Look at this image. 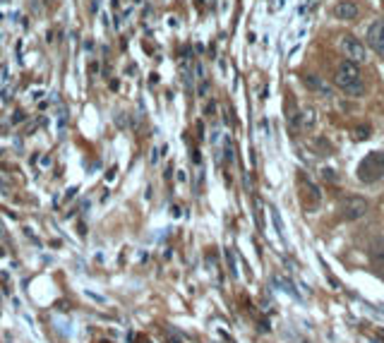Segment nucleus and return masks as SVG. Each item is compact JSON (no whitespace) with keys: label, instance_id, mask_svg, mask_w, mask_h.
I'll return each mask as SVG.
<instances>
[{"label":"nucleus","instance_id":"19","mask_svg":"<svg viewBox=\"0 0 384 343\" xmlns=\"http://www.w3.org/2000/svg\"><path fill=\"white\" fill-rule=\"evenodd\" d=\"M113 176H115V168H110L108 173H106V180H113Z\"/></svg>","mask_w":384,"mask_h":343},{"label":"nucleus","instance_id":"12","mask_svg":"<svg viewBox=\"0 0 384 343\" xmlns=\"http://www.w3.org/2000/svg\"><path fill=\"white\" fill-rule=\"evenodd\" d=\"M355 139H370V127L367 125H360V127H355Z\"/></svg>","mask_w":384,"mask_h":343},{"label":"nucleus","instance_id":"2","mask_svg":"<svg viewBox=\"0 0 384 343\" xmlns=\"http://www.w3.org/2000/svg\"><path fill=\"white\" fill-rule=\"evenodd\" d=\"M355 176L360 183L365 185H370V183H377V180H382L384 178V154L382 151H370V154H365L358 168H355Z\"/></svg>","mask_w":384,"mask_h":343},{"label":"nucleus","instance_id":"7","mask_svg":"<svg viewBox=\"0 0 384 343\" xmlns=\"http://www.w3.org/2000/svg\"><path fill=\"white\" fill-rule=\"evenodd\" d=\"M334 17L343 20V22H353L358 17V5L353 0H341V3L334 5Z\"/></svg>","mask_w":384,"mask_h":343},{"label":"nucleus","instance_id":"13","mask_svg":"<svg viewBox=\"0 0 384 343\" xmlns=\"http://www.w3.org/2000/svg\"><path fill=\"white\" fill-rule=\"evenodd\" d=\"M374 266H377V271L384 276V252H377L374 255Z\"/></svg>","mask_w":384,"mask_h":343},{"label":"nucleus","instance_id":"9","mask_svg":"<svg viewBox=\"0 0 384 343\" xmlns=\"http://www.w3.org/2000/svg\"><path fill=\"white\" fill-rule=\"evenodd\" d=\"M305 84L312 91H322L324 96H329V89H327V84L322 82V77H317V75H305Z\"/></svg>","mask_w":384,"mask_h":343},{"label":"nucleus","instance_id":"16","mask_svg":"<svg viewBox=\"0 0 384 343\" xmlns=\"http://www.w3.org/2000/svg\"><path fill=\"white\" fill-rule=\"evenodd\" d=\"M22 118H24V113H22V111H17V113H15V118H12V122H20Z\"/></svg>","mask_w":384,"mask_h":343},{"label":"nucleus","instance_id":"8","mask_svg":"<svg viewBox=\"0 0 384 343\" xmlns=\"http://www.w3.org/2000/svg\"><path fill=\"white\" fill-rule=\"evenodd\" d=\"M298 183L305 188V195H307V197H312V202H319V200H322V192H319V188H317V185H315V183H312V180H310L307 176H300V178H298Z\"/></svg>","mask_w":384,"mask_h":343},{"label":"nucleus","instance_id":"1","mask_svg":"<svg viewBox=\"0 0 384 343\" xmlns=\"http://www.w3.org/2000/svg\"><path fill=\"white\" fill-rule=\"evenodd\" d=\"M336 87L343 91V94H348V96H362V79H360V70H358V63H353V60H343L336 70Z\"/></svg>","mask_w":384,"mask_h":343},{"label":"nucleus","instance_id":"11","mask_svg":"<svg viewBox=\"0 0 384 343\" xmlns=\"http://www.w3.org/2000/svg\"><path fill=\"white\" fill-rule=\"evenodd\" d=\"M223 255H226V262H228V271H230V276H233V278H238V269H235V259H233V252H230V250H226Z\"/></svg>","mask_w":384,"mask_h":343},{"label":"nucleus","instance_id":"15","mask_svg":"<svg viewBox=\"0 0 384 343\" xmlns=\"http://www.w3.org/2000/svg\"><path fill=\"white\" fill-rule=\"evenodd\" d=\"M214 111H216V103H214V101H209V103H207V115H214Z\"/></svg>","mask_w":384,"mask_h":343},{"label":"nucleus","instance_id":"17","mask_svg":"<svg viewBox=\"0 0 384 343\" xmlns=\"http://www.w3.org/2000/svg\"><path fill=\"white\" fill-rule=\"evenodd\" d=\"M156 161H159V149H154L152 151V163H156Z\"/></svg>","mask_w":384,"mask_h":343},{"label":"nucleus","instance_id":"14","mask_svg":"<svg viewBox=\"0 0 384 343\" xmlns=\"http://www.w3.org/2000/svg\"><path fill=\"white\" fill-rule=\"evenodd\" d=\"M322 178H324L327 183H336V180H339V176H336L331 168H324V170H322Z\"/></svg>","mask_w":384,"mask_h":343},{"label":"nucleus","instance_id":"5","mask_svg":"<svg viewBox=\"0 0 384 343\" xmlns=\"http://www.w3.org/2000/svg\"><path fill=\"white\" fill-rule=\"evenodd\" d=\"M365 41H367V46L372 48L374 53H379L384 58V20H377L374 24H370Z\"/></svg>","mask_w":384,"mask_h":343},{"label":"nucleus","instance_id":"3","mask_svg":"<svg viewBox=\"0 0 384 343\" xmlns=\"http://www.w3.org/2000/svg\"><path fill=\"white\" fill-rule=\"evenodd\" d=\"M341 53L346 56V60H353V63H362V60H367V46L362 44L358 36H353V34H346V36L341 39Z\"/></svg>","mask_w":384,"mask_h":343},{"label":"nucleus","instance_id":"6","mask_svg":"<svg viewBox=\"0 0 384 343\" xmlns=\"http://www.w3.org/2000/svg\"><path fill=\"white\" fill-rule=\"evenodd\" d=\"M317 125V115H315V108H303L293 115V127L300 130V132H312Z\"/></svg>","mask_w":384,"mask_h":343},{"label":"nucleus","instance_id":"4","mask_svg":"<svg viewBox=\"0 0 384 343\" xmlns=\"http://www.w3.org/2000/svg\"><path fill=\"white\" fill-rule=\"evenodd\" d=\"M367 214V200L365 197H358V195H351L341 202V216L346 221H358Z\"/></svg>","mask_w":384,"mask_h":343},{"label":"nucleus","instance_id":"10","mask_svg":"<svg viewBox=\"0 0 384 343\" xmlns=\"http://www.w3.org/2000/svg\"><path fill=\"white\" fill-rule=\"evenodd\" d=\"M274 283H276V286H281V288H284V290H286V293H288V295H293V298H298L296 288L291 286V283H288L286 278H279V276H276V278H274Z\"/></svg>","mask_w":384,"mask_h":343},{"label":"nucleus","instance_id":"18","mask_svg":"<svg viewBox=\"0 0 384 343\" xmlns=\"http://www.w3.org/2000/svg\"><path fill=\"white\" fill-rule=\"evenodd\" d=\"M41 166H51V156H44L41 158Z\"/></svg>","mask_w":384,"mask_h":343}]
</instances>
